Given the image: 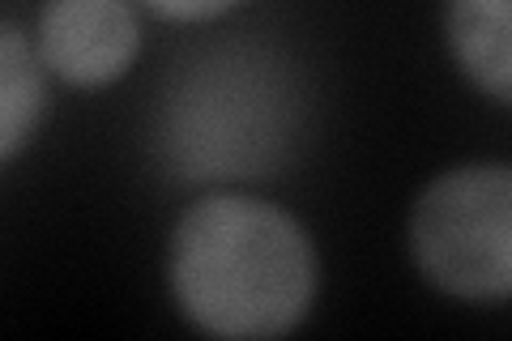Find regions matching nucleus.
Returning a JSON list of instances; mask_svg holds the SVG:
<instances>
[{"mask_svg":"<svg viewBox=\"0 0 512 341\" xmlns=\"http://www.w3.org/2000/svg\"><path fill=\"white\" fill-rule=\"evenodd\" d=\"M410 256L427 286L466 303H504L512 290V167L466 162L436 175L414 201Z\"/></svg>","mask_w":512,"mask_h":341,"instance_id":"nucleus-3","label":"nucleus"},{"mask_svg":"<svg viewBox=\"0 0 512 341\" xmlns=\"http://www.w3.org/2000/svg\"><path fill=\"white\" fill-rule=\"evenodd\" d=\"M35 52L47 73L77 90L120 81L141 52V22L128 0H47Z\"/></svg>","mask_w":512,"mask_h":341,"instance_id":"nucleus-4","label":"nucleus"},{"mask_svg":"<svg viewBox=\"0 0 512 341\" xmlns=\"http://www.w3.org/2000/svg\"><path fill=\"white\" fill-rule=\"evenodd\" d=\"M141 5H150L158 18H171V22H210L218 13L235 9L239 0H141Z\"/></svg>","mask_w":512,"mask_h":341,"instance_id":"nucleus-7","label":"nucleus"},{"mask_svg":"<svg viewBox=\"0 0 512 341\" xmlns=\"http://www.w3.org/2000/svg\"><path fill=\"white\" fill-rule=\"evenodd\" d=\"M47 103V69L35 43L13 22H0V167L35 137Z\"/></svg>","mask_w":512,"mask_h":341,"instance_id":"nucleus-6","label":"nucleus"},{"mask_svg":"<svg viewBox=\"0 0 512 341\" xmlns=\"http://www.w3.org/2000/svg\"><path fill=\"white\" fill-rule=\"evenodd\" d=\"M448 47L491 103L512 99V0H448Z\"/></svg>","mask_w":512,"mask_h":341,"instance_id":"nucleus-5","label":"nucleus"},{"mask_svg":"<svg viewBox=\"0 0 512 341\" xmlns=\"http://www.w3.org/2000/svg\"><path fill=\"white\" fill-rule=\"evenodd\" d=\"M303 124L295 64L269 47L222 43L197 52L158 103V158L184 184L256 180L291 154Z\"/></svg>","mask_w":512,"mask_h":341,"instance_id":"nucleus-2","label":"nucleus"},{"mask_svg":"<svg viewBox=\"0 0 512 341\" xmlns=\"http://www.w3.org/2000/svg\"><path fill=\"white\" fill-rule=\"evenodd\" d=\"M167 286L180 316L210 337H286L316 303L320 256L308 226L282 205L214 192L175 222Z\"/></svg>","mask_w":512,"mask_h":341,"instance_id":"nucleus-1","label":"nucleus"}]
</instances>
